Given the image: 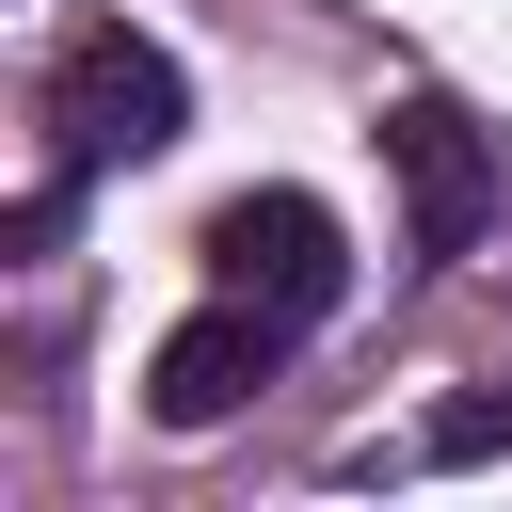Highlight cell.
<instances>
[{
	"mask_svg": "<svg viewBox=\"0 0 512 512\" xmlns=\"http://www.w3.org/2000/svg\"><path fill=\"white\" fill-rule=\"evenodd\" d=\"M176 128H192V80H176V48H160V32H128V16L64 32V64H48V160H64V176L160 160Z\"/></svg>",
	"mask_w": 512,
	"mask_h": 512,
	"instance_id": "obj_1",
	"label": "cell"
},
{
	"mask_svg": "<svg viewBox=\"0 0 512 512\" xmlns=\"http://www.w3.org/2000/svg\"><path fill=\"white\" fill-rule=\"evenodd\" d=\"M208 272H224L240 304H272V320H320V304L352 288V240H336L320 192H224V208H208Z\"/></svg>",
	"mask_w": 512,
	"mask_h": 512,
	"instance_id": "obj_2",
	"label": "cell"
},
{
	"mask_svg": "<svg viewBox=\"0 0 512 512\" xmlns=\"http://www.w3.org/2000/svg\"><path fill=\"white\" fill-rule=\"evenodd\" d=\"M272 352H288V320L224 288V304H192V320L144 352V416H160V432H224V416L272 384Z\"/></svg>",
	"mask_w": 512,
	"mask_h": 512,
	"instance_id": "obj_3",
	"label": "cell"
},
{
	"mask_svg": "<svg viewBox=\"0 0 512 512\" xmlns=\"http://www.w3.org/2000/svg\"><path fill=\"white\" fill-rule=\"evenodd\" d=\"M384 160H400L416 256H480V224H496V144H480L448 96H400V112H384Z\"/></svg>",
	"mask_w": 512,
	"mask_h": 512,
	"instance_id": "obj_4",
	"label": "cell"
},
{
	"mask_svg": "<svg viewBox=\"0 0 512 512\" xmlns=\"http://www.w3.org/2000/svg\"><path fill=\"white\" fill-rule=\"evenodd\" d=\"M480 448H512V400H448L432 416V464H480Z\"/></svg>",
	"mask_w": 512,
	"mask_h": 512,
	"instance_id": "obj_5",
	"label": "cell"
}]
</instances>
